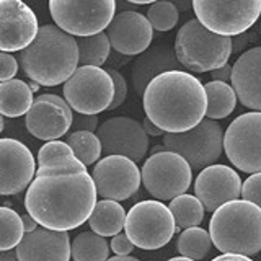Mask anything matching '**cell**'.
Returning a JSON list of instances; mask_svg holds the SVG:
<instances>
[{"label":"cell","instance_id":"9c48e42d","mask_svg":"<svg viewBox=\"0 0 261 261\" xmlns=\"http://www.w3.org/2000/svg\"><path fill=\"white\" fill-rule=\"evenodd\" d=\"M64 98L73 111L82 114H98L110 110L114 98L113 79L101 67L79 65L64 82Z\"/></svg>","mask_w":261,"mask_h":261},{"label":"cell","instance_id":"7dc6e473","mask_svg":"<svg viewBox=\"0 0 261 261\" xmlns=\"http://www.w3.org/2000/svg\"><path fill=\"white\" fill-rule=\"evenodd\" d=\"M130 4H136V5H145V4H153L157 2V0H127Z\"/></svg>","mask_w":261,"mask_h":261},{"label":"cell","instance_id":"c3c4849f","mask_svg":"<svg viewBox=\"0 0 261 261\" xmlns=\"http://www.w3.org/2000/svg\"><path fill=\"white\" fill-rule=\"evenodd\" d=\"M168 261H194V259L188 258V256H176V258H170Z\"/></svg>","mask_w":261,"mask_h":261},{"label":"cell","instance_id":"4316f807","mask_svg":"<svg viewBox=\"0 0 261 261\" xmlns=\"http://www.w3.org/2000/svg\"><path fill=\"white\" fill-rule=\"evenodd\" d=\"M79 65H95L101 67L111 51L110 38L105 31L92 36H77Z\"/></svg>","mask_w":261,"mask_h":261},{"label":"cell","instance_id":"7c38bea8","mask_svg":"<svg viewBox=\"0 0 261 261\" xmlns=\"http://www.w3.org/2000/svg\"><path fill=\"white\" fill-rule=\"evenodd\" d=\"M224 149L232 165L245 173L261 171V111L235 118L224 134Z\"/></svg>","mask_w":261,"mask_h":261},{"label":"cell","instance_id":"3957f363","mask_svg":"<svg viewBox=\"0 0 261 261\" xmlns=\"http://www.w3.org/2000/svg\"><path fill=\"white\" fill-rule=\"evenodd\" d=\"M20 64L27 77L43 87H56L79 67L77 38L57 24H43L35 41L20 51Z\"/></svg>","mask_w":261,"mask_h":261},{"label":"cell","instance_id":"60d3db41","mask_svg":"<svg viewBox=\"0 0 261 261\" xmlns=\"http://www.w3.org/2000/svg\"><path fill=\"white\" fill-rule=\"evenodd\" d=\"M142 126H144V129H145V133L149 134V136H153V137H157V136H162V134H165V130H162L155 122H152L149 118L145 116V119H144V122H142Z\"/></svg>","mask_w":261,"mask_h":261},{"label":"cell","instance_id":"83f0119b","mask_svg":"<svg viewBox=\"0 0 261 261\" xmlns=\"http://www.w3.org/2000/svg\"><path fill=\"white\" fill-rule=\"evenodd\" d=\"M170 211L175 217L176 227L179 228H190L198 227L204 219V206L198 199V196L191 194H179L170 201Z\"/></svg>","mask_w":261,"mask_h":261},{"label":"cell","instance_id":"f907efd6","mask_svg":"<svg viewBox=\"0 0 261 261\" xmlns=\"http://www.w3.org/2000/svg\"><path fill=\"white\" fill-rule=\"evenodd\" d=\"M4 127H5V121H4V114L0 113V133L4 130Z\"/></svg>","mask_w":261,"mask_h":261},{"label":"cell","instance_id":"d6a6232c","mask_svg":"<svg viewBox=\"0 0 261 261\" xmlns=\"http://www.w3.org/2000/svg\"><path fill=\"white\" fill-rule=\"evenodd\" d=\"M67 155H75L72 150V147L67 142H62V141H47L43 147L39 149L38 152V167L39 165H44L49 160H54V159H59V157H67Z\"/></svg>","mask_w":261,"mask_h":261},{"label":"cell","instance_id":"f546056e","mask_svg":"<svg viewBox=\"0 0 261 261\" xmlns=\"http://www.w3.org/2000/svg\"><path fill=\"white\" fill-rule=\"evenodd\" d=\"M67 142L75 157L85 163V165H93L101 157L103 147H101V141L98 139L96 134L90 133V130H73L67 136Z\"/></svg>","mask_w":261,"mask_h":261},{"label":"cell","instance_id":"f5cc1de1","mask_svg":"<svg viewBox=\"0 0 261 261\" xmlns=\"http://www.w3.org/2000/svg\"><path fill=\"white\" fill-rule=\"evenodd\" d=\"M259 33H261V23H259Z\"/></svg>","mask_w":261,"mask_h":261},{"label":"cell","instance_id":"816d5d0a","mask_svg":"<svg viewBox=\"0 0 261 261\" xmlns=\"http://www.w3.org/2000/svg\"><path fill=\"white\" fill-rule=\"evenodd\" d=\"M30 87H31L33 92H35V90H38V88H39V84H36V82H35V84H31Z\"/></svg>","mask_w":261,"mask_h":261},{"label":"cell","instance_id":"d4e9b609","mask_svg":"<svg viewBox=\"0 0 261 261\" xmlns=\"http://www.w3.org/2000/svg\"><path fill=\"white\" fill-rule=\"evenodd\" d=\"M206 95H207V110L206 116L211 119H222L227 118L235 110L237 105V93L232 85L227 82L220 80H211L206 85Z\"/></svg>","mask_w":261,"mask_h":261},{"label":"cell","instance_id":"4dcf8cb0","mask_svg":"<svg viewBox=\"0 0 261 261\" xmlns=\"http://www.w3.org/2000/svg\"><path fill=\"white\" fill-rule=\"evenodd\" d=\"M24 235L21 216L16 211L0 206V250L16 248Z\"/></svg>","mask_w":261,"mask_h":261},{"label":"cell","instance_id":"f35d334b","mask_svg":"<svg viewBox=\"0 0 261 261\" xmlns=\"http://www.w3.org/2000/svg\"><path fill=\"white\" fill-rule=\"evenodd\" d=\"M248 35L247 31L242 33V35H237V36H232V54H239L242 49L247 46V41H248Z\"/></svg>","mask_w":261,"mask_h":261},{"label":"cell","instance_id":"30bf717a","mask_svg":"<svg viewBox=\"0 0 261 261\" xmlns=\"http://www.w3.org/2000/svg\"><path fill=\"white\" fill-rule=\"evenodd\" d=\"M147 193L159 201H171L191 186L193 168L181 155L171 150L152 153L141 170Z\"/></svg>","mask_w":261,"mask_h":261},{"label":"cell","instance_id":"5bb4252c","mask_svg":"<svg viewBox=\"0 0 261 261\" xmlns=\"http://www.w3.org/2000/svg\"><path fill=\"white\" fill-rule=\"evenodd\" d=\"M73 114L70 105L53 93L38 95L30 111L24 114V126L28 133L41 141H56L69 133Z\"/></svg>","mask_w":261,"mask_h":261},{"label":"cell","instance_id":"8992f818","mask_svg":"<svg viewBox=\"0 0 261 261\" xmlns=\"http://www.w3.org/2000/svg\"><path fill=\"white\" fill-rule=\"evenodd\" d=\"M124 230L137 248L159 250L173 239L176 222L168 206L159 199H149L129 209Z\"/></svg>","mask_w":261,"mask_h":261},{"label":"cell","instance_id":"cb8c5ba5","mask_svg":"<svg viewBox=\"0 0 261 261\" xmlns=\"http://www.w3.org/2000/svg\"><path fill=\"white\" fill-rule=\"evenodd\" d=\"M126 216L127 212L119 204V201L101 199L96 201L95 209L88 219V225L98 235L114 237L124 228Z\"/></svg>","mask_w":261,"mask_h":261},{"label":"cell","instance_id":"7402d4cb","mask_svg":"<svg viewBox=\"0 0 261 261\" xmlns=\"http://www.w3.org/2000/svg\"><path fill=\"white\" fill-rule=\"evenodd\" d=\"M179 61L176 59L175 49L165 44H159L144 51L134 61L133 65V85L139 95H144V90L150 82L168 70H179Z\"/></svg>","mask_w":261,"mask_h":261},{"label":"cell","instance_id":"ba28073f","mask_svg":"<svg viewBox=\"0 0 261 261\" xmlns=\"http://www.w3.org/2000/svg\"><path fill=\"white\" fill-rule=\"evenodd\" d=\"M54 23L72 36H92L108 28L116 0H49Z\"/></svg>","mask_w":261,"mask_h":261},{"label":"cell","instance_id":"9a60e30c","mask_svg":"<svg viewBox=\"0 0 261 261\" xmlns=\"http://www.w3.org/2000/svg\"><path fill=\"white\" fill-rule=\"evenodd\" d=\"M96 136L106 155H124L137 163L149 150V134L141 122L133 118L118 116L106 119L98 126Z\"/></svg>","mask_w":261,"mask_h":261},{"label":"cell","instance_id":"d6986e66","mask_svg":"<svg viewBox=\"0 0 261 261\" xmlns=\"http://www.w3.org/2000/svg\"><path fill=\"white\" fill-rule=\"evenodd\" d=\"M111 47L124 56H137L147 51L153 38V28L147 16L126 10L114 15L106 28Z\"/></svg>","mask_w":261,"mask_h":261},{"label":"cell","instance_id":"7a4b0ae2","mask_svg":"<svg viewBox=\"0 0 261 261\" xmlns=\"http://www.w3.org/2000/svg\"><path fill=\"white\" fill-rule=\"evenodd\" d=\"M145 116L165 133L190 130L206 116V88L191 73L168 70L155 77L142 95Z\"/></svg>","mask_w":261,"mask_h":261},{"label":"cell","instance_id":"2e32d148","mask_svg":"<svg viewBox=\"0 0 261 261\" xmlns=\"http://www.w3.org/2000/svg\"><path fill=\"white\" fill-rule=\"evenodd\" d=\"M36 175V160L31 150L16 139H0V196L28 190Z\"/></svg>","mask_w":261,"mask_h":261},{"label":"cell","instance_id":"6da1fadb","mask_svg":"<svg viewBox=\"0 0 261 261\" xmlns=\"http://www.w3.org/2000/svg\"><path fill=\"white\" fill-rule=\"evenodd\" d=\"M96 186L75 155L49 160L36 168L24 196L27 212L39 225L69 232L85 224L96 204Z\"/></svg>","mask_w":261,"mask_h":261},{"label":"cell","instance_id":"1f68e13d","mask_svg":"<svg viewBox=\"0 0 261 261\" xmlns=\"http://www.w3.org/2000/svg\"><path fill=\"white\" fill-rule=\"evenodd\" d=\"M147 20L157 31H170L178 23V8L170 0H157L147 10Z\"/></svg>","mask_w":261,"mask_h":261},{"label":"cell","instance_id":"bcb514c9","mask_svg":"<svg viewBox=\"0 0 261 261\" xmlns=\"http://www.w3.org/2000/svg\"><path fill=\"white\" fill-rule=\"evenodd\" d=\"M106 261H141V259H137L134 256H129V255H116L113 258H108Z\"/></svg>","mask_w":261,"mask_h":261},{"label":"cell","instance_id":"603a6c76","mask_svg":"<svg viewBox=\"0 0 261 261\" xmlns=\"http://www.w3.org/2000/svg\"><path fill=\"white\" fill-rule=\"evenodd\" d=\"M33 101L31 87L20 79H10L0 82V113L7 118H20L24 116Z\"/></svg>","mask_w":261,"mask_h":261},{"label":"cell","instance_id":"484cf974","mask_svg":"<svg viewBox=\"0 0 261 261\" xmlns=\"http://www.w3.org/2000/svg\"><path fill=\"white\" fill-rule=\"evenodd\" d=\"M72 259L73 261H106L111 247L106 237L96 232H82L72 240Z\"/></svg>","mask_w":261,"mask_h":261},{"label":"cell","instance_id":"b9f144b4","mask_svg":"<svg viewBox=\"0 0 261 261\" xmlns=\"http://www.w3.org/2000/svg\"><path fill=\"white\" fill-rule=\"evenodd\" d=\"M21 220H23V227H24V233L27 232H33V230H36V228L39 227V224H38V220L33 217L31 214H23L21 216Z\"/></svg>","mask_w":261,"mask_h":261},{"label":"cell","instance_id":"74e56055","mask_svg":"<svg viewBox=\"0 0 261 261\" xmlns=\"http://www.w3.org/2000/svg\"><path fill=\"white\" fill-rule=\"evenodd\" d=\"M72 129L73 130H90L95 133L98 129V118L96 114H82L77 113V116L72 121Z\"/></svg>","mask_w":261,"mask_h":261},{"label":"cell","instance_id":"8d00e7d4","mask_svg":"<svg viewBox=\"0 0 261 261\" xmlns=\"http://www.w3.org/2000/svg\"><path fill=\"white\" fill-rule=\"evenodd\" d=\"M111 250L114 251V255H129L130 251L134 250L136 245L130 242V239L127 237V233H116L111 239V243H110Z\"/></svg>","mask_w":261,"mask_h":261},{"label":"cell","instance_id":"f1b7e54d","mask_svg":"<svg viewBox=\"0 0 261 261\" xmlns=\"http://www.w3.org/2000/svg\"><path fill=\"white\" fill-rule=\"evenodd\" d=\"M211 247H212L211 233L201 227L185 228L176 242V250L179 251V255L188 256L194 261L206 258L211 251Z\"/></svg>","mask_w":261,"mask_h":261},{"label":"cell","instance_id":"5b68a950","mask_svg":"<svg viewBox=\"0 0 261 261\" xmlns=\"http://www.w3.org/2000/svg\"><path fill=\"white\" fill-rule=\"evenodd\" d=\"M175 54L179 64L191 72H212L222 67L232 56V36L217 35L198 20H188L175 38Z\"/></svg>","mask_w":261,"mask_h":261},{"label":"cell","instance_id":"ab89813d","mask_svg":"<svg viewBox=\"0 0 261 261\" xmlns=\"http://www.w3.org/2000/svg\"><path fill=\"white\" fill-rule=\"evenodd\" d=\"M232 77V65H222V67H219L216 70H212V79L214 80H220V82H227L228 79Z\"/></svg>","mask_w":261,"mask_h":261},{"label":"cell","instance_id":"e575fe53","mask_svg":"<svg viewBox=\"0 0 261 261\" xmlns=\"http://www.w3.org/2000/svg\"><path fill=\"white\" fill-rule=\"evenodd\" d=\"M108 73L111 75L113 84H114V98H113V103L110 106V110H116L122 103H124L126 96H127V82L124 77L121 75V72L114 70V69H108Z\"/></svg>","mask_w":261,"mask_h":261},{"label":"cell","instance_id":"52a82bcc","mask_svg":"<svg viewBox=\"0 0 261 261\" xmlns=\"http://www.w3.org/2000/svg\"><path fill=\"white\" fill-rule=\"evenodd\" d=\"M163 145L181 155L193 170H202L214 165L222 155L224 130L216 119L206 118L185 133H165Z\"/></svg>","mask_w":261,"mask_h":261},{"label":"cell","instance_id":"ac0fdd59","mask_svg":"<svg viewBox=\"0 0 261 261\" xmlns=\"http://www.w3.org/2000/svg\"><path fill=\"white\" fill-rule=\"evenodd\" d=\"M242 179L227 165H209L201 170L194 181V194L206 211L214 212L222 204L242 196Z\"/></svg>","mask_w":261,"mask_h":261},{"label":"cell","instance_id":"277c9868","mask_svg":"<svg viewBox=\"0 0 261 261\" xmlns=\"http://www.w3.org/2000/svg\"><path fill=\"white\" fill-rule=\"evenodd\" d=\"M212 243L222 253L255 256L261 251V207L247 199H233L212 212Z\"/></svg>","mask_w":261,"mask_h":261},{"label":"cell","instance_id":"8fae6325","mask_svg":"<svg viewBox=\"0 0 261 261\" xmlns=\"http://www.w3.org/2000/svg\"><path fill=\"white\" fill-rule=\"evenodd\" d=\"M193 10L207 30L237 36L258 21L261 0H193Z\"/></svg>","mask_w":261,"mask_h":261},{"label":"cell","instance_id":"d590c367","mask_svg":"<svg viewBox=\"0 0 261 261\" xmlns=\"http://www.w3.org/2000/svg\"><path fill=\"white\" fill-rule=\"evenodd\" d=\"M16 72H18V62L10 53L0 51V82L15 79Z\"/></svg>","mask_w":261,"mask_h":261},{"label":"cell","instance_id":"ee69618b","mask_svg":"<svg viewBox=\"0 0 261 261\" xmlns=\"http://www.w3.org/2000/svg\"><path fill=\"white\" fill-rule=\"evenodd\" d=\"M171 4H175L178 10H190V8H193V0H170Z\"/></svg>","mask_w":261,"mask_h":261},{"label":"cell","instance_id":"ffe728a7","mask_svg":"<svg viewBox=\"0 0 261 261\" xmlns=\"http://www.w3.org/2000/svg\"><path fill=\"white\" fill-rule=\"evenodd\" d=\"M70 237L67 232L39 225L27 232L16 245V261H69L72 258Z\"/></svg>","mask_w":261,"mask_h":261},{"label":"cell","instance_id":"44dd1931","mask_svg":"<svg viewBox=\"0 0 261 261\" xmlns=\"http://www.w3.org/2000/svg\"><path fill=\"white\" fill-rule=\"evenodd\" d=\"M230 82L245 108L261 111V46L248 49L235 61Z\"/></svg>","mask_w":261,"mask_h":261},{"label":"cell","instance_id":"836d02e7","mask_svg":"<svg viewBox=\"0 0 261 261\" xmlns=\"http://www.w3.org/2000/svg\"><path fill=\"white\" fill-rule=\"evenodd\" d=\"M242 198L261 207V171L251 173L242 185Z\"/></svg>","mask_w":261,"mask_h":261},{"label":"cell","instance_id":"7bdbcfd3","mask_svg":"<svg viewBox=\"0 0 261 261\" xmlns=\"http://www.w3.org/2000/svg\"><path fill=\"white\" fill-rule=\"evenodd\" d=\"M212 261H251L245 255H230V253H222L220 256H216Z\"/></svg>","mask_w":261,"mask_h":261},{"label":"cell","instance_id":"4fadbf2b","mask_svg":"<svg viewBox=\"0 0 261 261\" xmlns=\"http://www.w3.org/2000/svg\"><path fill=\"white\" fill-rule=\"evenodd\" d=\"M98 196L103 199L126 201L139 191L142 183L136 162L124 155H106L96 162L92 171Z\"/></svg>","mask_w":261,"mask_h":261},{"label":"cell","instance_id":"e0dca14e","mask_svg":"<svg viewBox=\"0 0 261 261\" xmlns=\"http://www.w3.org/2000/svg\"><path fill=\"white\" fill-rule=\"evenodd\" d=\"M38 31L36 15L23 0H0V51H23Z\"/></svg>","mask_w":261,"mask_h":261},{"label":"cell","instance_id":"f6af8a7d","mask_svg":"<svg viewBox=\"0 0 261 261\" xmlns=\"http://www.w3.org/2000/svg\"><path fill=\"white\" fill-rule=\"evenodd\" d=\"M0 261H16V250H0Z\"/></svg>","mask_w":261,"mask_h":261},{"label":"cell","instance_id":"681fc988","mask_svg":"<svg viewBox=\"0 0 261 261\" xmlns=\"http://www.w3.org/2000/svg\"><path fill=\"white\" fill-rule=\"evenodd\" d=\"M163 150H167L165 145H155L152 149V153H159V152H163Z\"/></svg>","mask_w":261,"mask_h":261}]
</instances>
